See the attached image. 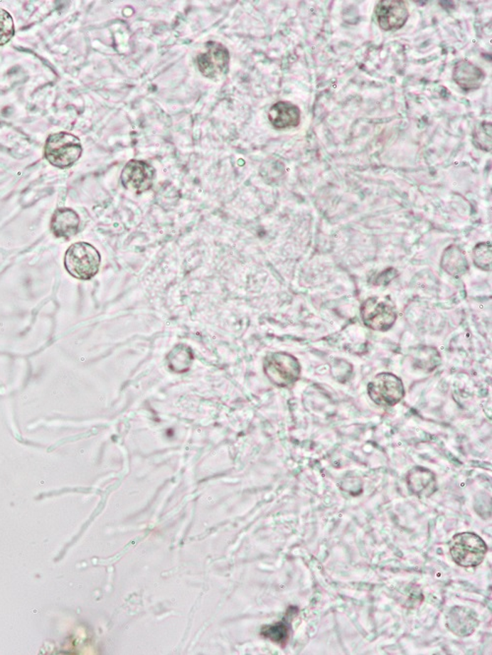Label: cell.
<instances>
[{
  "label": "cell",
  "mask_w": 492,
  "mask_h": 655,
  "mask_svg": "<svg viewBox=\"0 0 492 655\" xmlns=\"http://www.w3.org/2000/svg\"><path fill=\"white\" fill-rule=\"evenodd\" d=\"M102 257L97 248L87 243L73 244L64 256L66 271L75 279L89 281L98 274Z\"/></svg>",
  "instance_id": "2"
},
{
  "label": "cell",
  "mask_w": 492,
  "mask_h": 655,
  "mask_svg": "<svg viewBox=\"0 0 492 655\" xmlns=\"http://www.w3.org/2000/svg\"><path fill=\"white\" fill-rule=\"evenodd\" d=\"M15 35L14 21L7 10L0 9V46L7 45Z\"/></svg>",
  "instance_id": "17"
},
{
  "label": "cell",
  "mask_w": 492,
  "mask_h": 655,
  "mask_svg": "<svg viewBox=\"0 0 492 655\" xmlns=\"http://www.w3.org/2000/svg\"><path fill=\"white\" fill-rule=\"evenodd\" d=\"M264 370L269 379L279 387H293L301 377L299 361L292 354L274 353L266 356Z\"/></svg>",
  "instance_id": "4"
},
{
  "label": "cell",
  "mask_w": 492,
  "mask_h": 655,
  "mask_svg": "<svg viewBox=\"0 0 492 655\" xmlns=\"http://www.w3.org/2000/svg\"><path fill=\"white\" fill-rule=\"evenodd\" d=\"M360 314L366 327L379 332L390 330L397 320L394 305L376 297H370L363 303Z\"/></svg>",
  "instance_id": "7"
},
{
  "label": "cell",
  "mask_w": 492,
  "mask_h": 655,
  "mask_svg": "<svg viewBox=\"0 0 492 655\" xmlns=\"http://www.w3.org/2000/svg\"><path fill=\"white\" fill-rule=\"evenodd\" d=\"M480 625L478 614L470 608L455 606L451 608L446 616V626L448 630L458 637H470L475 633Z\"/></svg>",
  "instance_id": "10"
},
{
  "label": "cell",
  "mask_w": 492,
  "mask_h": 655,
  "mask_svg": "<svg viewBox=\"0 0 492 655\" xmlns=\"http://www.w3.org/2000/svg\"><path fill=\"white\" fill-rule=\"evenodd\" d=\"M268 118L277 129L296 127L301 123V110L293 102H278L269 110Z\"/></svg>",
  "instance_id": "13"
},
{
  "label": "cell",
  "mask_w": 492,
  "mask_h": 655,
  "mask_svg": "<svg viewBox=\"0 0 492 655\" xmlns=\"http://www.w3.org/2000/svg\"><path fill=\"white\" fill-rule=\"evenodd\" d=\"M196 63L202 75L218 80L229 72L230 51L223 43L209 41L205 45V51L197 55Z\"/></svg>",
  "instance_id": "6"
},
{
  "label": "cell",
  "mask_w": 492,
  "mask_h": 655,
  "mask_svg": "<svg viewBox=\"0 0 492 655\" xmlns=\"http://www.w3.org/2000/svg\"><path fill=\"white\" fill-rule=\"evenodd\" d=\"M407 483L412 494L420 498L430 497L437 490L435 474L422 467H415L409 472Z\"/></svg>",
  "instance_id": "14"
},
{
  "label": "cell",
  "mask_w": 492,
  "mask_h": 655,
  "mask_svg": "<svg viewBox=\"0 0 492 655\" xmlns=\"http://www.w3.org/2000/svg\"><path fill=\"white\" fill-rule=\"evenodd\" d=\"M442 267L448 274L457 277L467 273L469 263L463 251L458 246L451 245L443 253Z\"/></svg>",
  "instance_id": "15"
},
{
  "label": "cell",
  "mask_w": 492,
  "mask_h": 655,
  "mask_svg": "<svg viewBox=\"0 0 492 655\" xmlns=\"http://www.w3.org/2000/svg\"><path fill=\"white\" fill-rule=\"evenodd\" d=\"M374 14L379 27L383 31L401 29L410 17L407 4L398 0H382L376 5Z\"/></svg>",
  "instance_id": "9"
},
{
  "label": "cell",
  "mask_w": 492,
  "mask_h": 655,
  "mask_svg": "<svg viewBox=\"0 0 492 655\" xmlns=\"http://www.w3.org/2000/svg\"><path fill=\"white\" fill-rule=\"evenodd\" d=\"M453 80L463 91L471 92L481 88L486 79L483 69L467 59L458 61L453 68Z\"/></svg>",
  "instance_id": "11"
},
{
  "label": "cell",
  "mask_w": 492,
  "mask_h": 655,
  "mask_svg": "<svg viewBox=\"0 0 492 655\" xmlns=\"http://www.w3.org/2000/svg\"><path fill=\"white\" fill-rule=\"evenodd\" d=\"M369 398L375 405L392 408L398 405L405 397L403 381L395 374L380 373L368 385Z\"/></svg>",
  "instance_id": "5"
},
{
  "label": "cell",
  "mask_w": 492,
  "mask_h": 655,
  "mask_svg": "<svg viewBox=\"0 0 492 655\" xmlns=\"http://www.w3.org/2000/svg\"><path fill=\"white\" fill-rule=\"evenodd\" d=\"M449 547L453 561L463 568L480 566L488 551L483 539L471 531L455 534L451 539Z\"/></svg>",
  "instance_id": "3"
},
{
  "label": "cell",
  "mask_w": 492,
  "mask_h": 655,
  "mask_svg": "<svg viewBox=\"0 0 492 655\" xmlns=\"http://www.w3.org/2000/svg\"><path fill=\"white\" fill-rule=\"evenodd\" d=\"M80 218L75 211L70 208H60L55 210L50 220V230L58 238L69 240L79 231Z\"/></svg>",
  "instance_id": "12"
},
{
  "label": "cell",
  "mask_w": 492,
  "mask_h": 655,
  "mask_svg": "<svg viewBox=\"0 0 492 655\" xmlns=\"http://www.w3.org/2000/svg\"><path fill=\"white\" fill-rule=\"evenodd\" d=\"M156 169L145 161L132 160L122 169L120 181L125 189L140 195L152 188Z\"/></svg>",
  "instance_id": "8"
},
{
  "label": "cell",
  "mask_w": 492,
  "mask_h": 655,
  "mask_svg": "<svg viewBox=\"0 0 492 655\" xmlns=\"http://www.w3.org/2000/svg\"><path fill=\"white\" fill-rule=\"evenodd\" d=\"M83 153L80 139L68 132L53 133L48 136L45 145L46 160L58 169L73 166Z\"/></svg>",
  "instance_id": "1"
},
{
  "label": "cell",
  "mask_w": 492,
  "mask_h": 655,
  "mask_svg": "<svg viewBox=\"0 0 492 655\" xmlns=\"http://www.w3.org/2000/svg\"><path fill=\"white\" fill-rule=\"evenodd\" d=\"M474 262L478 268L486 272L491 271V243H481L474 248Z\"/></svg>",
  "instance_id": "16"
},
{
  "label": "cell",
  "mask_w": 492,
  "mask_h": 655,
  "mask_svg": "<svg viewBox=\"0 0 492 655\" xmlns=\"http://www.w3.org/2000/svg\"><path fill=\"white\" fill-rule=\"evenodd\" d=\"M262 633L266 638L278 644L286 643L289 638V628L283 622L277 623L276 625L266 627L263 629Z\"/></svg>",
  "instance_id": "19"
},
{
  "label": "cell",
  "mask_w": 492,
  "mask_h": 655,
  "mask_svg": "<svg viewBox=\"0 0 492 655\" xmlns=\"http://www.w3.org/2000/svg\"><path fill=\"white\" fill-rule=\"evenodd\" d=\"M474 138H475L476 145L478 146V148L483 149V150L486 151H491V123H481L478 127L475 130Z\"/></svg>",
  "instance_id": "18"
}]
</instances>
